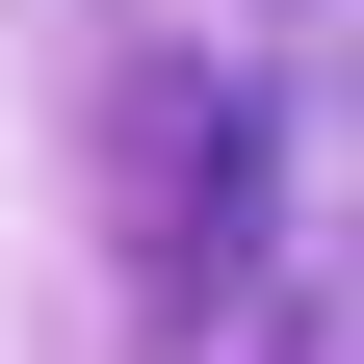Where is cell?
<instances>
[{
    "label": "cell",
    "instance_id": "obj_1",
    "mask_svg": "<svg viewBox=\"0 0 364 364\" xmlns=\"http://www.w3.org/2000/svg\"><path fill=\"white\" fill-rule=\"evenodd\" d=\"M260 208H287V105H260L235 53H130L105 78V235H130V287L156 312H235Z\"/></svg>",
    "mask_w": 364,
    "mask_h": 364
}]
</instances>
